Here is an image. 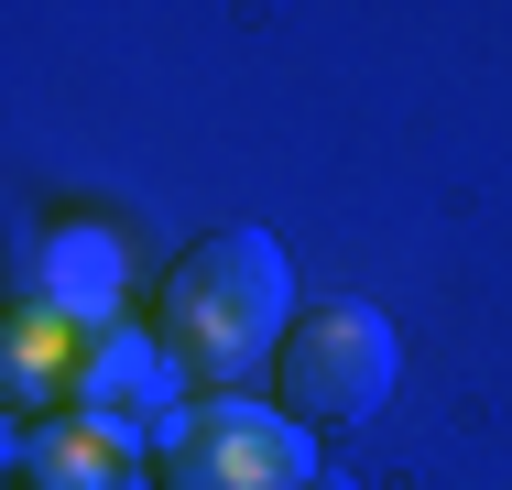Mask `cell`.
<instances>
[{"label":"cell","instance_id":"6da1fadb","mask_svg":"<svg viewBox=\"0 0 512 490\" xmlns=\"http://www.w3.org/2000/svg\"><path fill=\"white\" fill-rule=\"evenodd\" d=\"M153 338L207 392H240L251 371H273L295 338V273L273 251V229H207L153 294Z\"/></svg>","mask_w":512,"mask_h":490},{"label":"cell","instance_id":"ba28073f","mask_svg":"<svg viewBox=\"0 0 512 490\" xmlns=\"http://www.w3.org/2000/svg\"><path fill=\"white\" fill-rule=\"evenodd\" d=\"M316 490H349V480H316Z\"/></svg>","mask_w":512,"mask_h":490},{"label":"cell","instance_id":"277c9868","mask_svg":"<svg viewBox=\"0 0 512 490\" xmlns=\"http://www.w3.org/2000/svg\"><path fill=\"white\" fill-rule=\"evenodd\" d=\"M11 490H153V436L109 414H44L11 436Z\"/></svg>","mask_w":512,"mask_h":490},{"label":"cell","instance_id":"52a82bcc","mask_svg":"<svg viewBox=\"0 0 512 490\" xmlns=\"http://www.w3.org/2000/svg\"><path fill=\"white\" fill-rule=\"evenodd\" d=\"M44 305H66L77 327H120V240L88 229V218H66L55 240H44V273H33Z\"/></svg>","mask_w":512,"mask_h":490},{"label":"cell","instance_id":"8992f818","mask_svg":"<svg viewBox=\"0 0 512 490\" xmlns=\"http://www.w3.org/2000/svg\"><path fill=\"white\" fill-rule=\"evenodd\" d=\"M175 349L153 338V327H99V349H88V371H77V403L66 414H109V425H131V436H164L175 425Z\"/></svg>","mask_w":512,"mask_h":490},{"label":"cell","instance_id":"5b68a950","mask_svg":"<svg viewBox=\"0 0 512 490\" xmlns=\"http://www.w3.org/2000/svg\"><path fill=\"white\" fill-rule=\"evenodd\" d=\"M88 349H99V327H77L66 305H44L33 284L11 294V327H0V382H11V403H22V425H44V414H66V403H77Z\"/></svg>","mask_w":512,"mask_h":490},{"label":"cell","instance_id":"3957f363","mask_svg":"<svg viewBox=\"0 0 512 490\" xmlns=\"http://www.w3.org/2000/svg\"><path fill=\"white\" fill-rule=\"evenodd\" d=\"M153 490H316V436L284 403L207 392L153 436Z\"/></svg>","mask_w":512,"mask_h":490},{"label":"cell","instance_id":"7a4b0ae2","mask_svg":"<svg viewBox=\"0 0 512 490\" xmlns=\"http://www.w3.org/2000/svg\"><path fill=\"white\" fill-rule=\"evenodd\" d=\"M393 371H404L393 316L360 305V294H327V305L295 316V338H284V360H273V403H284L306 436H349V425H371V414L393 403Z\"/></svg>","mask_w":512,"mask_h":490}]
</instances>
